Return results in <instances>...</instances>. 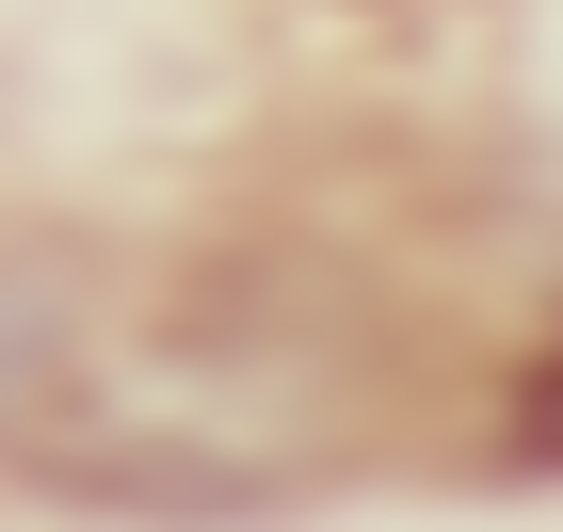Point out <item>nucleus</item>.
Returning a JSON list of instances; mask_svg holds the SVG:
<instances>
[]
</instances>
